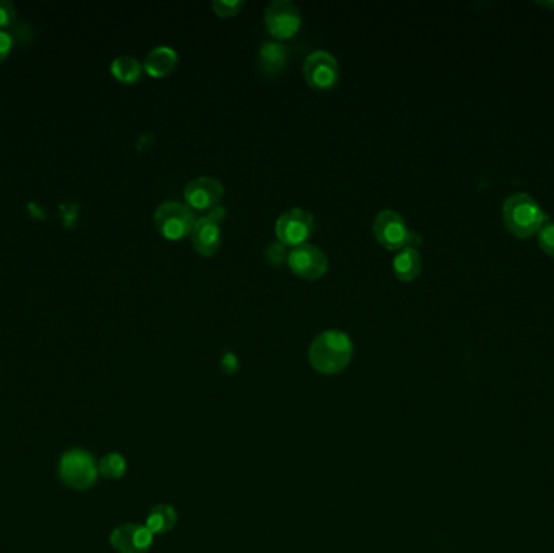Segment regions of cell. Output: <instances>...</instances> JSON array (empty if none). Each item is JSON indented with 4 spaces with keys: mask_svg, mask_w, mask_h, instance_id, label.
Segmentation results:
<instances>
[{
    "mask_svg": "<svg viewBox=\"0 0 554 553\" xmlns=\"http://www.w3.org/2000/svg\"><path fill=\"white\" fill-rule=\"evenodd\" d=\"M352 354L350 336L340 329H328L316 336L310 346V364L320 374H339L349 366Z\"/></svg>",
    "mask_w": 554,
    "mask_h": 553,
    "instance_id": "obj_1",
    "label": "cell"
},
{
    "mask_svg": "<svg viewBox=\"0 0 554 553\" xmlns=\"http://www.w3.org/2000/svg\"><path fill=\"white\" fill-rule=\"evenodd\" d=\"M548 219L540 203L525 192L512 194L502 203V223L511 234L521 239L537 234Z\"/></svg>",
    "mask_w": 554,
    "mask_h": 553,
    "instance_id": "obj_2",
    "label": "cell"
},
{
    "mask_svg": "<svg viewBox=\"0 0 554 553\" xmlns=\"http://www.w3.org/2000/svg\"><path fill=\"white\" fill-rule=\"evenodd\" d=\"M98 464L90 453L75 448L65 453L59 464L62 482L75 491L91 489L98 479Z\"/></svg>",
    "mask_w": 554,
    "mask_h": 553,
    "instance_id": "obj_3",
    "label": "cell"
},
{
    "mask_svg": "<svg viewBox=\"0 0 554 553\" xmlns=\"http://www.w3.org/2000/svg\"><path fill=\"white\" fill-rule=\"evenodd\" d=\"M373 231H375L377 241L381 242L386 249L400 250L404 247L416 249L418 243H422L420 234L410 231L406 219L393 210L377 213Z\"/></svg>",
    "mask_w": 554,
    "mask_h": 553,
    "instance_id": "obj_4",
    "label": "cell"
},
{
    "mask_svg": "<svg viewBox=\"0 0 554 553\" xmlns=\"http://www.w3.org/2000/svg\"><path fill=\"white\" fill-rule=\"evenodd\" d=\"M195 215L188 205L180 202H164L154 213V224L164 237L177 241L192 234Z\"/></svg>",
    "mask_w": 554,
    "mask_h": 553,
    "instance_id": "obj_5",
    "label": "cell"
},
{
    "mask_svg": "<svg viewBox=\"0 0 554 553\" xmlns=\"http://www.w3.org/2000/svg\"><path fill=\"white\" fill-rule=\"evenodd\" d=\"M264 22L274 38L287 40L301 30V10L291 0H272L264 12Z\"/></svg>",
    "mask_w": 554,
    "mask_h": 553,
    "instance_id": "obj_6",
    "label": "cell"
},
{
    "mask_svg": "<svg viewBox=\"0 0 554 553\" xmlns=\"http://www.w3.org/2000/svg\"><path fill=\"white\" fill-rule=\"evenodd\" d=\"M315 229V218L303 208H292L282 213L276 221V234L285 247L305 243Z\"/></svg>",
    "mask_w": 554,
    "mask_h": 553,
    "instance_id": "obj_7",
    "label": "cell"
},
{
    "mask_svg": "<svg viewBox=\"0 0 554 553\" xmlns=\"http://www.w3.org/2000/svg\"><path fill=\"white\" fill-rule=\"evenodd\" d=\"M303 75L308 85L315 90H331L338 83L339 63L336 57L328 51H315L307 55L303 63Z\"/></svg>",
    "mask_w": 554,
    "mask_h": 553,
    "instance_id": "obj_8",
    "label": "cell"
},
{
    "mask_svg": "<svg viewBox=\"0 0 554 553\" xmlns=\"http://www.w3.org/2000/svg\"><path fill=\"white\" fill-rule=\"evenodd\" d=\"M287 265L297 276L318 280L328 272L330 262L323 250L318 249L316 245L301 243L287 253Z\"/></svg>",
    "mask_w": 554,
    "mask_h": 553,
    "instance_id": "obj_9",
    "label": "cell"
},
{
    "mask_svg": "<svg viewBox=\"0 0 554 553\" xmlns=\"http://www.w3.org/2000/svg\"><path fill=\"white\" fill-rule=\"evenodd\" d=\"M153 534L141 524H123L112 530L110 546L119 553H147L153 546Z\"/></svg>",
    "mask_w": 554,
    "mask_h": 553,
    "instance_id": "obj_10",
    "label": "cell"
},
{
    "mask_svg": "<svg viewBox=\"0 0 554 553\" xmlns=\"http://www.w3.org/2000/svg\"><path fill=\"white\" fill-rule=\"evenodd\" d=\"M224 186L215 177H196L185 187V198L195 210H213L221 202Z\"/></svg>",
    "mask_w": 554,
    "mask_h": 553,
    "instance_id": "obj_11",
    "label": "cell"
},
{
    "mask_svg": "<svg viewBox=\"0 0 554 553\" xmlns=\"http://www.w3.org/2000/svg\"><path fill=\"white\" fill-rule=\"evenodd\" d=\"M221 227L219 223L209 216L195 221L192 231V242L195 250L203 257L215 255L221 245Z\"/></svg>",
    "mask_w": 554,
    "mask_h": 553,
    "instance_id": "obj_12",
    "label": "cell"
},
{
    "mask_svg": "<svg viewBox=\"0 0 554 553\" xmlns=\"http://www.w3.org/2000/svg\"><path fill=\"white\" fill-rule=\"evenodd\" d=\"M287 57H289L287 47L281 41H264L258 52V67L263 75L274 77L284 71Z\"/></svg>",
    "mask_w": 554,
    "mask_h": 553,
    "instance_id": "obj_13",
    "label": "cell"
},
{
    "mask_svg": "<svg viewBox=\"0 0 554 553\" xmlns=\"http://www.w3.org/2000/svg\"><path fill=\"white\" fill-rule=\"evenodd\" d=\"M178 55L176 49L169 46L154 47L153 51L147 55L145 59V71L151 77H164L170 72L174 71V67L177 65Z\"/></svg>",
    "mask_w": 554,
    "mask_h": 553,
    "instance_id": "obj_14",
    "label": "cell"
},
{
    "mask_svg": "<svg viewBox=\"0 0 554 553\" xmlns=\"http://www.w3.org/2000/svg\"><path fill=\"white\" fill-rule=\"evenodd\" d=\"M393 270L396 276L402 281L416 280L422 272V257L414 247H404L394 257Z\"/></svg>",
    "mask_w": 554,
    "mask_h": 553,
    "instance_id": "obj_15",
    "label": "cell"
},
{
    "mask_svg": "<svg viewBox=\"0 0 554 553\" xmlns=\"http://www.w3.org/2000/svg\"><path fill=\"white\" fill-rule=\"evenodd\" d=\"M176 522H177V513L174 508L170 505H158L148 514L145 526L153 536H156V534H166L174 529Z\"/></svg>",
    "mask_w": 554,
    "mask_h": 553,
    "instance_id": "obj_16",
    "label": "cell"
},
{
    "mask_svg": "<svg viewBox=\"0 0 554 553\" xmlns=\"http://www.w3.org/2000/svg\"><path fill=\"white\" fill-rule=\"evenodd\" d=\"M110 71L117 80L125 81V83H135L141 77L143 67L137 59H133L130 55H122V57H117L112 62Z\"/></svg>",
    "mask_w": 554,
    "mask_h": 553,
    "instance_id": "obj_17",
    "label": "cell"
},
{
    "mask_svg": "<svg viewBox=\"0 0 554 553\" xmlns=\"http://www.w3.org/2000/svg\"><path fill=\"white\" fill-rule=\"evenodd\" d=\"M98 471L108 479H120L127 472V461L122 454L110 453L100 461Z\"/></svg>",
    "mask_w": 554,
    "mask_h": 553,
    "instance_id": "obj_18",
    "label": "cell"
},
{
    "mask_svg": "<svg viewBox=\"0 0 554 553\" xmlns=\"http://www.w3.org/2000/svg\"><path fill=\"white\" fill-rule=\"evenodd\" d=\"M537 235H539V245L541 250L554 257V221L548 219L547 223L540 227Z\"/></svg>",
    "mask_w": 554,
    "mask_h": 553,
    "instance_id": "obj_19",
    "label": "cell"
},
{
    "mask_svg": "<svg viewBox=\"0 0 554 553\" xmlns=\"http://www.w3.org/2000/svg\"><path fill=\"white\" fill-rule=\"evenodd\" d=\"M244 7V0H215L213 8L219 16L237 15Z\"/></svg>",
    "mask_w": 554,
    "mask_h": 553,
    "instance_id": "obj_20",
    "label": "cell"
},
{
    "mask_svg": "<svg viewBox=\"0 0 554 553\" xmlns=\"http://www.w3.org/2000/svg\"><path fill=\"white\" fill-rule=\"evenodd\" d=\"M264 255L268 258L271 265H281L284 260H287L284 243L282 242H272V243H270V247L266 249Z\"/></svg>",
    "mask_w": 554,
    "mask_h": 553,
    "instance_id": "obj_21",
    "label": "cell"
},
{
    "mask_svg": "<svg viewBox=\"0 0 554 553\" xmlns=\"http://www.w3.org/2000/svg\"><path fill=\"white\" fill-rule=\"evenodd\" d=\"M15 18V7L8 0H0V28L12 24Z\"/></svg>",
    "mask_w": 554,
    "mask_h": 553,
    "instance_id": "obj_22",
    "label": "cell"
},
{
    "mask_svg": "<svg viewBox=\"0 0 554 553\" xmlns=\"http://www.w3.org/2000/svg\"><path fill=\"white\" fill-rule=\"evenodd\" d=\"M12 44H14L12 34L4 32V30H0V62L7 57L10 49H12Z\"/></svg>",
    "mask_w": 554,
    "mask_h": 553,
    "instance_id": "obj_23",
    "label": "cell"
},
{
    "mask_svg": "<svg viewBox=\"0 0 554 553\" xmlns=\"http://www.w3.org/2000/svg\"><path fill=\"white\" fill-rule=\"evenodd\" d=\"M208 216L209 218H213L215 221L219 223V221L225 216V208H223V206H215L213 210L209 211Z\"/></svg>",
    "mask_w": 554,
    "mask_h": 553,
    "instance_id": "obj_24",
    "label": "cell"
}]
</instances>
